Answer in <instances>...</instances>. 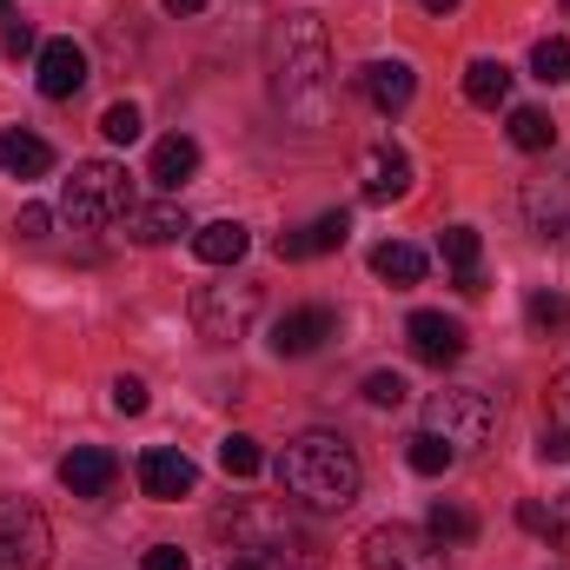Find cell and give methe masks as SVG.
Segmentation results:
<instances>
[{
  "mask_svg": "<svg viewBox=\"0 0 570 570\" xmlns=\"http://www.w3.org/2000/svg\"><path fill=\"white\" fill-rule=\"evenodd\" d=\"M544 412H551V425H564L570 431V365L551 379V392H544Z\"/></svg>",
  "mask_w": 570,
  "mask_h": 570,
  "instance_id": "cell-34",
  "label": "cell"
},
{
  "mask_svg": "<svg viewBox=\"0 0 570 570\" xmlns=\"http://www.w3.org/2000/svg\"><path fill=\"white\" fill-rule=\"evenodd\" d=\"M405 392H412V385H405L399 372H372V379H365V405H379V412H399Z\"/></svg>",
  "mask_w": 570,
  "mask_h": 570,
  "instance_id": "cell-32",
  "label": "cell"
},
{
  "mask_svg": "<svg viewBox=\"0 0 570 570\" xmlns=\"http://www.w3.org/2000/svg\"><path fill=\"white\" fill-rule=\"evenodd\" d=\"M405 338H412V352H419L425 365H438V372H444V365H458V358H464V345H471V338H464V325H458V318H444V312H412V318H405Z\"/></svg>",
  "mask_w": 570,
  "mask_h": 570,
  "instance_id": "cell-11",
  "label": "cell"
},
{
  "mask_svg": "<svg viewBox=\"0 0 570 570\" xmlns=\"http://www.w3.org/2000/svg\"><path fill=\"white\" fill-rule=\"evenodd\" d=\"M140 107H134V100H114V107H107V114H100V134H107V140L114 146H134L140 140Z\"/></svg>",
  "mask_w": 570,
  "mask_h": 570,
  "instance_id": "cell-31",
  "label": "cell"
},
{
  "mask_svg": "<svg viewBox=\"0 0 570 570\" xmlns=\"http://www.w3.org/2000/svg\"><path fill=\"white\" fill-rule=\"evenodd\" d=\"M544 511H551V524H544V538H551L558 551H570V491H564V498H551Z\"/></svg>",
  "mask_w": 570,
  "mask_h": 570,
  "instance_id": "cell-35",
  "label": "cell"
},
{
  "mask_svg": "<svg viewBox=\"0 0 570 570\" xmlns=\"http://www.w3.org/2000/svg\"><path fill=\"white\" fill-rule=\"evenodd\" d=\"M538 451H544V458H558V464H570V431H564V425H544Z\"/></svg>",
  "mask_w": 570,
  "mask_h": 570,
  "instance_id": "cell-39",
  "label": "cell"
},
{
  "mask_svg": "<svg viewBox=\"0 0 570 570\" xmlns=\"http://www.w3.org/2000/svg\"><path fill=\"white\" fill-rule=\"evenodd\" d=\"M431 13H451V7H458V0H425Z\"/></svg>",
  "mask_w": 570,
  "mask_h": 570,
  "instance_id": "cell-43",
  "label": "cell"
},
{
  "mask_svg": "<svg viewBox=\"0 0 570 570\" xmlns=\"http://www.w3.org/2000/svg\"><path fill=\"white\" fill-rule=\"evenodd\" d=\"M412 193V153L392 140H379L365 153V199L372 206H385V199H405Z\"/></svg>",
  "mask_w": 570,
  "mask_h": 570,
  "instance_id": "cell-14",
  "label": "cell"
},
{
  "mask_svg": "<svg viewBox=\"0 0 570 570\" xmlns=\"http://www.w3.org/2000/svg\"><path fill=\"white\" fill-rule=\"evenodd\" d=\"M179 233H193V226H186V213L173 199H153V206H134L127 213V239L134 246H173Z\"/></svg>",
  "mask_w": 570,
  "mask_h": 570,
  "instance_id": "cell-19",
  "label": "cell"
},
{
  "mask_svg": "<svg viewBox=\"0 0 570 570\" xmlns=\"http://www.w3.org/2000/svg\"><path fill=\"white\" fill-rule=\"evenodd\" d=\"M332 338H338V312L332 305H298V312H285L279 325H273V352L279 358H312Z\"/></svg>",
  "mask_w": 570,
  "mask_h": 570,
  "instance_id": "cell-9",
  "label": "cell"
},
{
  "mask_svg": "<svg viewBox=\"0 0 570 570\" xmlns=\"http://www.w3.org/2000/svg\"><path fill=\"white\" fill-rule=\"evenodd\" d=\"M87 87V47L80 40H47L40 47V94L47 100H73Z\"/></svg>",
  "mask_w": 570,
  "mask_h": 570,
  "instance_id": "cell-13",
  "label": "cell"
},
{
  "mask_svg": "<svg viewBox=\"0 0 570 570\" xmlns=\"http://www.w3.org/2000/svg\"><path fill=\"white\" fill-rule=\"evenodd\" d=\"M193 173H199V140H186V134H166V140L153 146V179H159L166 193H179Z\"/></svg>",
  "mask_w": 570,
  "mask_h": 570,
  "instance_id": "cell-21",
  "label": "cell"
},
{
  "mask_svg": "<svg viewBox=\"0 0 570 570\" xmlns=\"http://www.w3.org/2000/svg\"><path fill=\"white\" fill-rule=\"evenodd\" d=\"M358 564L365 570H451L444 564V544L431 531H412V524H379L358 544Z\"/></svg>",
  "mask_w": 570,
  "mask_h": 570,
  "instance_id": "cell-7",
  "label": "cell"
},
{
  "mask_svg": "<svg viewBox=\"0 0 570 570\" xmlns=\"http://www.w3.org/2000/svg\"><path fill=\"white\" fill-rule=\"evenodd\" d=\"M464 100L471 107H504L511 100V67L504 60H471L464 67Z\"/></svg>",
  "mask_w": 570,
  "mask_h": 570,
  "instance_id": "cell-23",
  "label": "cell"
},
{
  "mask_svg": "<svg viewBox=\"0 0 570 570\" xmlns=\"http://www.w3.org/2000/svg\"><path fill=\"white\" fill-rule=\"evenodd\" d=\"M226 531L253 551V558H266V564H318V544L292 524V511L285 504H246L239 518H226Z\"/></svg>",
  "mask_w": 570,
  "mask_h": 570,
  "instance_id": "cell-4",
  "label": "cell"
},
{
  "mask_svg": "<svg viewBox=\"0 0 570 570\" xmlns=\"http://www.w3.org/2000/svg\"><path fill=\"white\" fill-rule=\"evenodd\" d=\"M518 524H524V531H538V538H544V524H551V511H544V504H538V498H531V504H518Z\"/></svg>",
  "mask_w": 570,
  "mask_h": 570,
  "instance_id": "cell-40",
  "label": "cell"
},
{
  "mask_svg": "<svg viewBox=\"0 0 570 570\" xmlns=\"http://www.w3.org/2000/svg\"><path fill=\"white\" fill-rule=\"evenodd\" d=\"M358 80H365V100H372L379 114H405L412 94H419V73H412L405 60H372Z\"/></svg>",
  "mask_w": 570,
  "mask_h": 570,
  "instance_id": "cell-16",
  "label": "cell"
},
{
  "mask_svg": "<svg viewBox=\"0 0 570 570\" xmlns=\"http://www.w3.org/2000/svg\"><path fill=\"white\" fill-rule=\"evenodd\" d=\"M504 134H511L518 153H551V146H558V120H551L544 107H511V127H504Z\"/></svg>",
  "mask_w": 570,
  "mask_h": 570,
  "instance_id": "cell-24",
  "label": "cell"
},
{
  "mask_svg": "<svg viewBox=\"0 0 570 570\" xmlns=\"http://www.w3.org/2000/svg\"><path fill=\"white\" fill-rule=\"evenodd\" d=\"M259 285L253 279H219V285H199L193 292V325L206 345H239L253 325H259Z\"/></svg>",
  "mask_w": 570,
  "mask_h": 570,
  "instance_id": "cell-5",
  "label": "cell"
},
{
  "mask_svg": "<svg viewBox=\"0 0 570 570\" xmlns=\"http://www.w3.org/2000/svg\"><path fill=\"white\" fill-rule=\"evenodd\" d=\"M114 478H120V458H114L107 444H73V451L60 458V484H67L73 498H107Z\"/></svg>",
  "mask_w": 570,
  "mask_h": 570,
  "instance_id": "cell-12",
  "label": "cell"
},
{
  "mask_svg": "<svg viewBox=\"0 0 570 570\" xmlns=\"http://www.w3.org/2000/svg\"><path fill=\"white\" fill-rule=\"evenodd\" d=\"M246 246H253V233H246L239 219H213V226H199V233H193V253H199L206 266H239V259H246Z\"/></svg>",
  "mask_w": 570,
  "mask_h": 570,
  "instance_id": "cell-20",
  "label": "cell"
},
{
  "mask_svg": "<svg viewBox=\"0 0 570 570\" xmlns=\"http://www.w3.org/2000/svg\"><path fill=\"white\" fill-rule=\"evenodd\" d=\"M7 20H13V0H0V27H7Z\"/></svg>",
  "mask_w": 570,
  "mask_h": 570,
  "instance_id": "cell-44",
  "label": "cell"
},
{
  "mask_svg": "<svg viewBox=\"0 0 570 570\" xmlns=\"http://www.w3.org/2000/svg\"><path fill=\"white\" fill-rule=\"evenodd\" d=\"M524 318H531V332H538V338H551V332H564V325H570V298L558 292V285H544V292H531Z\"/></svg>",
  "mask_w": 570,
  "mask_h": 570,
  "instance_id": "cell-26",
  "label": "cell"
},
{
  "mask_svg": "<svg viewBox=\"0 0 570 570\" xmlns=\"http://www.w3.org/2000/svg\"><path fill=\"white\" fill-rule=\"evenodd\" d=\"M524 219H531V233L564 239L570 233V179H531L524 186Z\"/></svg>",
  "mask_w": 570,
  "mask_h": 570,
  "instance_id": "cell-15",
  "label": "cell"
},
{
  "mask_svg": "<svg viewBox=\"0 0 570 570\" xmlns=\"http://www.w3.org/2000/svg\"><path fill=\"white\" fill-rule=\"evenodd\" d=\"M273 94H279L285 114H298V120H318L325 114L332 47H325L318 13H285L279 27H273Z\"/></svg>",
  "mask_w": 570,
  "mask_h": 570,
  "instance_id": "cell-2",
  "label": "cell"
},
{
  "mask_svg": "<svg viewBox=\"0 0 570 570\" xmlns=\"http://www.w3.org/2000/svg\"><path fill=\"white\" fill-rule=\"evenodd\" d=\"M140 491L146 498H159V504H173V498H193V484H199V464L186 458V451H173V444H153L140 451Z\"/></svg>",
  "mask_w": 570,
  "mask_h": 570,
  "instance_id": "cell-10",
  "label": "cell"
},
{
  "mask_svg": "<svg viewBox=\"0 0 570 570\" xmlns=\"http://www.w3.org/2000/svg\"><path fill=\"white\" fill-rule=\"evenodd\" d=\"M478 253H484L478 226H444V266H451V273H471V266H478Z\"/></svg>",
  "mask_w": 570,
  "mask_h": 570,
  "instance_id": "cell-30",
  "label": "cell"
},
{
  "mask_svg": "<svg viewBox=\"0 0 570 570\" xmlns=\"http://www.w3.org/2000/svg\"><path fill=\"white\" fill-rule=\"evenodd\" d=\"M352 239V213H318L305 233H279V259H318Z\"/></svg>",
  "mask_w": 570,
  "mask_h": 570,
  "instance_id": "cell-17",
  "label": "cell"
},
{
  "mask_svg": "<svg viewBox=\"0 0 570 570\" xmlns=\"http://www.w3.org/2000/svg\"><path fill=\"white\" fill-rule=\"evenodd\" d=\"M140 570H193V558H186L179 544H153V551L140 558Z\"/></svg>",
  "mask_w": 570,
  "mask_h": 570,
  "instance_id": "cell-37",
  "label": "cell"
},
{
  "mask_svg": "<svg viewBox=\"0 0 570 570\" xmlns=\"http://www.w3.org/2000/svg\"><path fill=\"white\" fill-rule=\"evenodd\" d=\"M219 471H226V478H259V471H266V451H259V438L233 431V438L219 444Z\"/></svg>",
  "mask_w": 570,
  "mask_h": 570,
  "instance_id": "cell-27",
  "label": "cell"
},
{
  "mask_svg": "<svg viewBox=\"0 0 570 570\" xmlns=\"http://www.w3.org/2000/svg\"><path fill=\"white\" fill-rule=\"evenodd\" d=\"M451 458H458V451H451L444 438H431V431H419V438L405 444V464H412L419 478H444V471H451Z\"/></svg>",
  "mask_w": 570,
  "mask_h": 570,
  "instance_id": "cell-29",
  "label": "cell"
},
{
  "mask_svg": "<svg viewBox=\"0 0 570 570\" xmlns=\"http://www.w3.org/2000/svg\"><path fill=\"white\" fill-rule=\"evenodd\" d=\"M0 173L7 179H47L53 173V146L40 134H27V127H7L0 134Z\"/></svg>",
  "mask_w": 570,
  "mask_h": 570,
  "instance_id": "cell-18",
  "label": "cell"
},
{
  "mask_svg": "<svg viewBox=\"0 0 570 570\" xmlns=\"http://www.w3.org/2000/svg\"><path fill=\"white\" fill-rule=\"evenodd\" d=\"M531 73H538L544 87H564V80H570V40H564V33H551V40H538V47H531Z\"/></svg>",
  "mask_w": 570,
  "mask_h": 570,
  "instance_id": "cell-28",
  "label": "cell"
},
{
  "mask_svg": "<svg viewBox=\"0 0 570 570\" xmlns=\"http://www.w3.org/2000/svg\"><path fill=\"white\" fill-rule=\"evenodd\" d=\"M0 47H7L13 60H27V53H40V47H33V27H27V20H7V33H0Z\"/></svg>",
  "mask_w": 570,
  "mask_h": 570,
  "instance_id": "cell-38",
  "label": "cell"
},
{
  "mask_svg": "<svg viewBox=\"0 0 570 570\" xmlns=\"http://www.w3.org/2000/svg\"><path fill=\"white\" fill-rule=\"evenodd\" d=\"M425 431L431 438H444L451 451H478V444H491V431H498V405H491V392H431L425 399Z\"/></svg>",
  "mask_w": 570,
  "mask_h": 570,
  "instance_id": "cell-6",
  "label": "cell"
},
{
  "mask_svg": "<svg viewBox=\"0 0 570 570\" xmlns=\"http://www.w3.org/2000/svg\"><path fill=\"white\" fill-rule=\"evenodd\" d=\"M114 412H127V419H140V412H146V385L134 379V372H120V379H114Z\"/></svg>",
  "mask_w": 570,
  "mask_h": 570,
  "instance_id": "cell-33",
  "label": "cell"
},
{
  "mask_svg": "<svg viewBox=\"0 0 570 570\" xmlns=\"http://www.w3.org/2000/svg\"><path fill=\"white\" fill-rule=\"evenodd\" d=\"M47 551H53V531H47L40 504L0 498V570H40Z\"/></svg>",
  "mask_w": 570,
  "mask_h": 570,
  "instance_id": "cell-8",
  "label": "cell"
},
{
  "mask_svg": "<svg viewBox=\"0 0 570 570\" xmlns=\"http://www.w3.org/2000/svg\"><path fill=\"white\" fill-rule=\"evenodd\" d=\"M226 570H273V564H266V558H233Z\"/></svg>",
  "mask_w": 570,
  "mask_h": 570,
  "instance_id": "cell-42",
  "label": "cell"
},
{
  "mask_svg": "<svg viewBox=\"0 0 570 570\" xmlns=\"http://www.w3.org/2000/svg\"><path fill=\"white\" fill-rule=\"evenodd\" d=\"M372 273L385 285H419L425 279V253L405 246V239H385V246H372Z\"/></svg>",
  "mask_w": 570,
  "mask_h": 570,
  "instance_id": "cell-22",
  "label": "cell"
},
{
  "mask_svg": "<svg viewBox=\"0 0 570 570\" xmlns=\"http://www.w3.org/2000/svg\"><path fill=\"white\" fill-rule=\"evenodd\" d=\"M60 213H67L73 226H87V233L127 219V213H134L127 166H120V159H87V166H73V179L60 186Z\"/></svg>",
  "mask_w": 570,
  "mask_h": 570,
  "instance_id": "cell-3",
  "label": "cell"
},
{
  "mask_svg": "<svg viewBox=\"0 0 570 570\" xmlns=\"http://www.w3.org/2000/svg\"><path fill=\"white\" fill-rule=\"evenodd\" d=\"M358 484H365V471H358L352 444L332 431H305L279 451V491L298 511H345L358 498Z\"/></svg>",
  "mask_w": 570,
  "mask_h": 570,
  "instance_id": "cell-1",
  "label": "cell"
},
{
  "mask_svg": "<svg viewBox=\"0 0 570 570\" xmlns=\"http://www.w3.org/2000/svg\"><path fill=\"white\" fill-rule=\"evenodd\" d=\"M47 226H53V206H20V219H13L20 239H47Z\"/></svg>",
  "mask_w": 570,
  "mask_h": 570,
  "instance_id": "cell-36",
  "label": "cell"
},
{
  "mask_svg": "<svg viewBox=\"0 0 570 570\" xmlns=\"http://www.w3.org/2000/svg\"><path fill=\"white\" fill-rule=\"evenodd\" d=\"M425 531L438 538V544H444V551H458V544H471V538H478V518H471L464 504L438 498V504H431V518H425Z\"/></svg>",
  "mask_w": 570,
  "mask_h": 570,
  "instance_id": "cell-25",
  "label": "cell"
},
{
  "mask_svg": "<svg viewBox=\"0 0 570 570\" xmlns=\"http://www.w3.org/2000/svg\"><path fill=\"white\" fill-rule=\"evenodd\" d=\"M166 13H206V0H159Z\"/></svg>",
  "mask_w": 570,
  "mask_h": 570,
  "instance_id": "cell-41",
  "label": "cell"
}]
</instances>
